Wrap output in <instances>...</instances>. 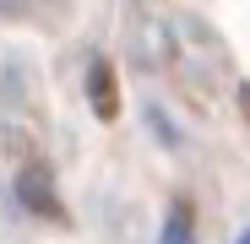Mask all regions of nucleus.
<instances>
[{
  "mask_svg": "<svg viewBox=\"0 0 250 244\" xmlns=\"http://www.w3.org/2000/svg\"><path fill=\"white\" fill-rule=\"evenodd\" d=\"M239 244H250V233H245V239H239Z\"/></svg>",
  "mask_w": 250,
  "mask_h": 244,
  "instance_id": "obj_5",
  "label": "nucleus"
},
{
  "mask_svg": "<svg viewBox=\"0 0 250 244\" xmlns=\"http://www.w3.org/2000/svg\"><path fill=\"white\" fill-rule=\"evenodd\" d=\"M163 244H196V212L190 201H174L169 217H163Z\"/></svg>",
  "mask_w": 250,
  "mask_h": 244,
  "instance_id": "obj_3",
  "label": "nucleus"
},
{
  "mask_svg": "<svg viewBox=\"0 0 250 244\" xmlns=\"http://www.w3.org/2000/svg\"><path fill=\"white\" fill-rule=\"evenodd\" d=\"M17 201L33 217H44V223H65V206H60V190H55L49 163H27V169L17 174Z\"/></svg>",
  "mask_w": 250,
  "mask_h": 244,
  "instance_id": "obj_1",
  "label": "nucleus"
},
{
  "mask_svg": "<svg viewBox=\"0 0 250 244\" xmlns=\"http://www.w3.org/2000/svg\"><path fill=\"white\" fill-rule=\"evenodd\" d=\"M87 103H93L98 119H114L120 114V76H114L109 60H93V71H87Z\"/></svg>",
  "mask_w": 250,
  "mask_h": 244,
  "instance_id": "obj_2",
  "label": "nucleus"
},
{
  "mask_svg": "<svg viewBox=\"0 0 250 244\" xmlns=\"http://www.w3.org/2000/svg\"><path fill=\"white\" fill-rule=\"evenodd\" d=\"M239 114L250 119V81H245V87H239Z\"/></svg>",
  "mask_w": 250,
  "mask_h": 244,
  "instance_id": "obj_4",
  "label": "nucleus"
}]
</instances>
